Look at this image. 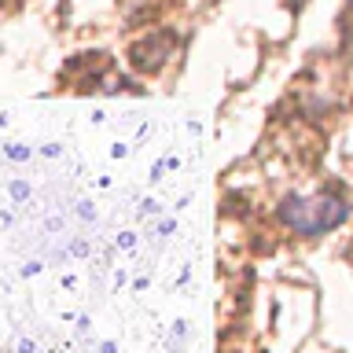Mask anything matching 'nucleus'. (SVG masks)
<instances>
[{
	"label": "nucleus",
	"mask_w": 353,
	"mask_h": 353,
	"mask_svg": "<svg viewBox=\"0 0 353 353\" xmlns=\"http://www.w3.org/2000/svg\"><path fill=\"white\" fill-rule=\"evenodd\" d=\"M280 217L287 228H294L298 236H320V232H331L346 221V203L339 195H291L283 199Z\"/></svg>",
	"instance_id": "obj_1"
}]
</instances>
